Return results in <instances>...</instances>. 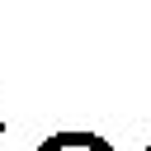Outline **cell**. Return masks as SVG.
Segmentation results:
<instances>
[{
    "label": "cell",
    "instance_id": "1",
    "mask_svg": "<svg viewBox=\"0 0 151 151\" xmlns=\"http://www.w3.org/2000/svg\"><path fill=\"white\" fill-rule=\"evenodd\" d=\"M33 151H118L113 142H104L99 132H85V127H61L52 137H42Z\"/></svg>",
    "mask_w": 151,
    "mask_h": 151
},
{
    "label": "cell",
    "instance_id": "2",
    "mask_svg": "<svg viewBox=\"0 0 151 151\" xmlns=\"http://www.w3.org/2000/svg\"><path fill=\"white\" fill-rule=\"evenodd\" d=\"M0 142H5V118H0Z\"/></svg>",
    "mask_w": 151,
    "mask_h": 151
},
{
    "label": "cell",
    "instance_id": "3",
    "mask_svg": "<svg viewBox=\"0 0 151 151\" xmlns=\"http://www.w3.org/2000/svg\"><path fill=\"white\" fill-rule=\"evenodd\" d=\"M146 151H151V146H146Z\"/></svg>",
    "mask_w": 151,
    "mask_h": 151
}]
</instances>
